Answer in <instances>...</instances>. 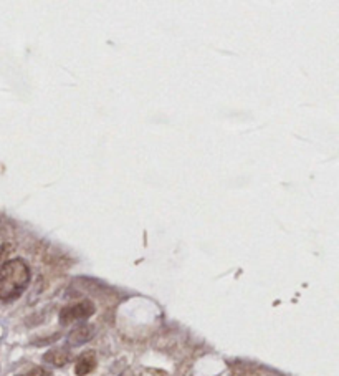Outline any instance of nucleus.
Masks as SVG:
<instances>
[{
	"mask_svg": "<svg viewBox=\"0 0 339 376\" xmlns=\"http://www.w3.org/2000/svg\"><path fill=\"white\" fill-rule=\"evenodd\" d=\"M98 365V358L94 351H85L78 357L76 363H74V375L76 376H86L91 371H94V368Z\"/></svg>",
	"mask_w": 339,
	"mask_h": 376,
	"instance_id": "nucleus-3",
	"label": "nucleus"
},
{
	"mask_svg": "<svg viewBox=\"0 0 339 376\" xmlns=\"http://www.w3.org/2000/svg\"><path fill=\"white\" fill-rule=\"evenodd\" d=\"M94 335V326L93 325H80L76 328H73L68 335V345L70 346H80L85 345L86 342H90Z\"/></svg>",
	"mask_w": 339,
	"mask_h": 376,
	"instance_id": "nucleus-4",
	"label": "nucleus"
},
{
	"mask_svg": "<svg viewBox=\"0 0 339 376\" xmlns=\"http://www.w3.org/2000/svg\"><path fill=\"white\" fill-rule=\"evenodd\" d=\"M94 305L90 300H81L78 304L68 305V307L61 308L60 312V324L61 325H70L74 321L88 320V318L94 313Z\"/></svg>",
	"mask_w": 339,
	"mask_h": 376,
	"instance_id": "nucleus-2",
	"label": "nucleus"
},
{
	"mask_svg": "<svg viewBox=\"0 0 339 376\" xmlns=\"http://www.w3.org/2000/svg\"><path fill=\"white\" fill-rule=\"evenodd\" d=\"M141 376H169L165 371L163 370H152V368H147V370H144Z\"/></svg>",
	"mask_w": 339,
	"mask_h": 376,
	"instance_id": "nucleus-7",
	"label": "nucleus"
},
{
	"mask_svg": "<svg viewBox=\"0 0 339 376\" xmlns=\"http://www.w3.org/2000/svg\"><path fill=\"white\" fill-rule=\"evenodd\" d=\"M17 376H52V373H50V371L47 370V368H43V366H35V368H32L30 371H27V373L17 375Z\"/></svg>",
	"mask_w": 339,
	"mask_h": 376,
	"instance_id": "nucleus-6",
	"label": "nucleus"
},
{
	"mask_svg": "<svg viewBox=\"0 0 339 376\" xmlns=\"http://www.w3.org/2000/svg\"><path fill=\"white\" fill-rule=\"evenodd\" d=\"M123 376H131V375H130V373H124Z\"/></svg>",
	"mask_w": 339,
	"mask_h": 376,
	"instance_id": "nucleus-9",
	"label": "nucleus"
},
{
	"mask_svg": "<svg viewBox=\"0 0 339 376\" xmlns=\"http://www.w3.org/2000/svg\"><path fill=\"white\" fill-rule=\"evenodd\" d=\"M2 254H3V249H0V257H2Z\"/></svg>",
	"mask_w": 339,
	"mask_h": 376,
	"instance_id": "nucleus-8",
	"label": "nucleus"
},
{
	"mask_svg": "<svg viewBox=\"0 0 339 376\" xmlns=\"http://www.w3.org/2000/svg\"><path fill=\"white\" fill-rule=\"evenodd\" d=\"M30 284V268L22 259L7 260L0 267V300L19 299Z\"/></svg>",
	"mask_w": 339,
	"mask_h": 376,
	"instance_id": "nucleus-1",
	"label": "nucleus"
},
{
	"mask_svg": "<svg viewBox=\"0 0 339 376\" xmlns=\"http://www.w3.org/2000/svg\"><path fill=\"white\" fill-rule=\"evenodd\" d=\"M72 359V355H70L68 350L65 348H53V350H48L47 353L43 355V362L48 363V365L52 366H65L66 363Z\"/></svg>",
	"mask_w": 339,
	"mask_h": 376,
	"instance_id": "nucleus-5",
	"label": "nucleus"
}]
</instances>
